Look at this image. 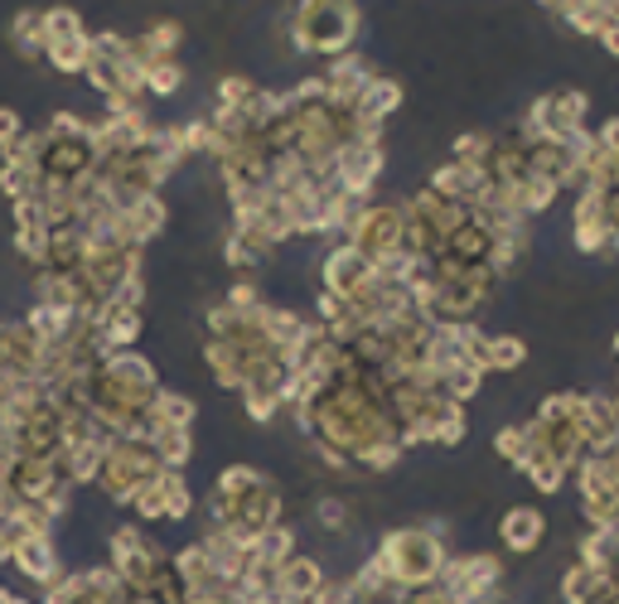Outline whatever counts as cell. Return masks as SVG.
I'll return each mask as SVG.
<instances>
[{
    "label": "cell",
    "instance_id": "1",
    "mask_svg": "<svg viewBox=\"0 0 619 604\" xmlns=\"http://www.w3.org/2000/svg\"><path fill=\"white\" fill-rule=\"evenodd\" d=\"M373 556L383 561L392 585L402 590H426L441 581L445 561H451V542H445V522H426V528H388L378 536Z\"/></svg>",
    "mask_w": 619,
    "mask_h": 604
},
{
    "label": "cell",
    "instance_id": "2",
    "mask_svg": "<svg viewBox=\"0 0 619 604\" xmlns=\"http://www.w3.org/2000/svg\"><path fill=\"white\" fill-rule=\"evenodd\" d=\"M359 39V6L353 0H296L291 16V44L296 53H320L339 59Z\"/></svg>",
    "mask_w": 619,
    "mask_h": 604
},
{
    "label": "cell",
    "instance_id": "3",
    "mask_svg": "<svg viewBox=\"0 0 619 604\" xmlns=\"http://www.w3.org/2000/svg\"><path fill=\"white\" fill-rule=\"evenodd\" d=\"M161 469H165V464L155 460V450L146 446V440H112V446H107V460H102L97 483L112 493V499L131 503L155 474H161Z\"/></svg>",
    "mask_w": 619,
    "mask_h": 604
},
{
    "label": "cell",
    "instance_id": "4",
    "mask_svg": "<svg viewBox=\"0 0 619 604\" xmlns=\"http://www.w3.org/2000/svg\"><path fill=\"white\" fill-rule=\"evenodd\" d=\"M441 585L455 604H479L494 600L498 585H504V561L494 552H470V556H451L441 571Z\"/></svg>",
    "mask_w": 619,
    "mask_h": 604
},
{
    "label": "cell",
    "instance_id": "5",
    "mask_svg": "<svg viewBox=\"0 0 619 604\" xmlns=\"http://www.w3.org/2000/svg\"><path fill=\"white\" fill-rule=\"evenodd\" d=\"M44 59L54 63L59 73H83L87 69L92 34L83 30V20H78L69 6L44 10Z\"/></svg>",
    "mask_w": 619,
    "mask_h": 604
},
{
    "label": "cell",
    "instance_id": "6",
    "mask_svg": "<svg viewBox=\"0 0 619 604\" xmlns=\"http://www.w3.org/2000/svg\"><path fill=\"white\" fill-rule=\"evenodd\" d=\"M131 508H136V522H184L194 513V489L184 483V469H161L131 499Z\"/></svg>",
    "mask_w": 619,
    "mask_h": 604
},
{
    "label": "cell",
    "instance_id": "7",
    "mask_svg": "<svg viewBox=\"0 0 619 604\" xmlns=\"http://www.w3.org/2000/svg\"><path fill=\"white\" fill-rule=\"evenodd\" d=\"M431 194L451 198V204H465V208H479L484 198H489L494 180H489V165H479V160H445V165L431 170Z\"/></svg>",
    "mask_w": 619,
    "mask_h": 604
},
{
    "label": "cell",
    "instance_id": "8",
    "mask_svg": "<svg viewBox=\"0 0 619 604\" xmlns=\"http://www.w3.org/2000/svg\"><path fill=\"white\" fill-rule=\"evenodd\" d=\"M571 242L581 257H615L610 247V218H605V194L581 190L571 198Z\"/></svg>",
    "mask_w": 619,
    "mask_h": 604
},
{
    "label": "cell",
    "instance_id": "9",
    "mask_svg": "<svg viewBox=\"0 0 619 604\" xmlns=\"http://www.w3.org/2000/svg\"><path fill=\"white\" fill-rule=\"evenodd\" d=\"M373 272L378 266L363 257L359 247H349V242H334V247L324 252V262H320V290H329V295H359L368 280H373Z\"/></svg>",
    "mask_w": 619,
    "mask_h": 604
},
{
    "label": "cell",
    "instance_id": "10",
    "mask_svg": "<svg viewBox=\"0 0 619 604\" xmlns=\"http://www.w3.org/2000/svg\"><path fill=\"white\" fill-rule=\"evenodd\" d=\"M498 542H504L508 556L543 552V542H547V513H543V508H533V503L508 508V513L498 518Z\"/></svg>",
    "mask_w": 619,
    "mask_h": 604
},
{
    "label": "cell",
    "instance_id": "11",
    "mask_svg": "<svg viewBox=\"0 0 619 604\" xmlns=\"http://www.w3.org/2000/svg\"><path fill=\"white\" fill-rule=\"evenodd\" d=\"M324 585H329V571H324V561L310 552H296L286 566H276V590H281V600H314Z\"/></svg>",
    "mask_w": 619,
    "mask_h": 604
},
{
    "label": "cell",
    "instance_id": "12",
    "mask_svg": "<svg viewBox=\"0 0 619 604\" xmlns=\"http://www.w3.org/2000/svg\"><path fill=\"white\" fill-rule=\"evenodd\" d=\"M300 552V536H296V528L291 522H276V528H267L257 536L252 546H247V566H286Z\"/></svg>",
    "mask_w": 619,
    "mask_h": 604
},
{
    "label": "cell",
    "instance_id": "13",
    "mask_svg": "<svg viewBox=\"0 0 619 604\" xmlns=\"http://www.w3.org/2000/svg\"><path fill=\"white\" fill-rule=\"evenodd\" d=\"M10 561H16L30 581H44V585L59 581V556H54V546H49V532H30L16 552H10Z\"/></svg>",
    "mask_w": 619,
    "mask_h": 604
},
{
    "label": "cell",
    "instance_id": "14",
    "mask_svg": "<svg viewBox=\"0 0 619 604\" xmlns=\"http://www.w3.org/2000/svg\"><path fill=\"white\" fill-rule=\"evenodd\" d=\"M576 561L596 571H615L619 566V528H586L576 542Z\"/></svg>",
    "mask_w": 619,
    "mask_h": 604
},
{
    "label": "cell",
    "instance_id": "15",
    "mask_svg": "<svg viewBox=\"0 0 619 604\" xmlns=\"http://www.w3.org/2000/svg\"><path fill=\"white\" fill-rule=\"evenodd\" d=\"M528 362L523 334H484V372H518Z\"/></svg>",
    "mask_w": 619,
    "mask_h": 604
},
{
    "label": "cell",
    "instance_id": "16",
    "mask_svg": "<svg viewBox=\"0 0 619 604\" xmlns=\"http://www.w3.org/2000/svg\"><path fill=\"white\" fill-rule=\"evenodd\" d=\"M353 106H359L368 121H383V126H388V116H398V106H402V83H398V78H383V73H378L373 83L363 88V98L353 102Z\"/></svg>",
    "mask_w": 619,
    "mask_h": 604
},
{
    "label": "cell",
    "instance_id": "17",
    "mask_svg": "<svg viewBox=\"0 0 619 604\" xmlns=\"http://www.w3.org/2000/svg\"><path fill=\"white\" fill-rule=\"evenodd\" d=\"M605 585H610V571H596V566L571 561V566L561 571V604H590Z\"/></svg>",
    "mask_w": 619,
    "mask_h": 604
},
{
    "label": "cell",
    "instance_id": "18",
    "mask_svg": "<svg viewBox=\"0 0 619 604\" xmlns=\"http://www.w3.org/2000/svg\"><path fill=\"white\" fill-rule=\"evenodd\" d=\"M310 522L329 536H344V532H353V503L339 499V493H324V499L310 503Z\"/></svg>",
    "mask_w": 619,
    "mask_h": 604
},
{
    "label": "cell",
    "instance_id": "19",
    "mask_svg": "<svg viewBox=\"0 0 619 604\" xmlns=\"http://www.w3.org/2000/svg\"><path fill=\"white\" fill-rule=\"evenodd\" d=\"M523 474H528V483L537 493H561L566 483H571V464H561V460H551V454H533L528 464H523Z\"/></svg>",
    "mask_w": 619,
    "mask_h": 604
},
{
    "label": "cell",
    "instance_id": "20",
    "mask_svg": "<svg viewBox=\"0 0 619 604\" xmlns=\"http://www.w3.org/2000/svg\"><path fill=\"white\" fill-rule=\"evenodd\" d=\"M10 39H16L20 53L44 59V10H20L16 24H10Z\"/></svg>",
    "mask_w": 619,
    "mask_h": 604
},
{
    "label": "cell",
    "instance_id": "21",
    "mask_svg": "<svg viewBox=\"0 0 619 604\" xmlns=\"http://www.w3.org/2000/svg\"><path fill=\"white\" fill-rule=\"evenodd\" d=\"M179 88H184V63L179 59L146 63V92H151V98H175Z\"/></svg>",
    "mask_w": 619,
    "mask_h": 604
},
{
    "label": "cell",
    "instance_id": "22",
    "mask_svg": "<svg viewBox=\"0 0 619 604\" xmlns=\"http://www.w3.org/2000/svg\"><path fill=\"white\" fill-rule=\"evenodd\" d=\"M494 450H498V460H504V464L523 469V460H528V426H523V421L498 426V431H494Z\"/></svg>",
    "mask_w": 619,
    "mask_h": 604
},
{
    "label": "cell",
    "instance_id": "23",
    "mask_svg": "<svg viewBox=\"0 0 619 604\" xmlns=\"http://www.w3.org/2000/svg\"><path fill=\"white\" fill-rule=\"evenodd\" d=\"M20 136H24V131H20V116L0 106V145H6V151H10V145H16Z\"/></svg>",
    "mask_w": 619,
    "mask_h": 604
},
{
    "label": "cell",
    "instance_id": "24",
    "mask_svg": "<svg viewBox=\"0 0 619 604\" xmlns=\"http://www.w3.org/2000/svg\"><path fill=\"white\" fill-rule=\"evenodd\" d=\"M600 407H605V421H610V436L619 440V392H600Z\"/></svg>",
    "mask_w": 619,
    "mask_h": 604
},
{
    "label": "cell",
    "instance_id": "25",
    "mask_svg": "<svg viewBox=\"0 0 619 604\" xmlns=\"http://www.w3.org/2000/svg\"><path fill=\"white\" fill-rule=\"evenodd\" d=\"M596 136H600V145H605V151H619V116H610V121H605V126L596 131Z\"/></svg>",
    "mask_w": 619,
    "mask_h": 604
},
{
    "label": "cell",
    "instance_id": "26",
    "mask_svg": "<svg viewBox=\"0 0 619 604\" xmlns=\"http://www.w3.org/2000/svg\"><path fill=\"white\" fill-rule=\"evenodd\" d=\"M600 44H605V49H610V53H615V59H619V20H615V24H610V30H605V34H600Z\"/></svg>",
    "mask_w": 619,
    "mask_h": 604
},
{
    "label": "cell",
    "instance_id": "27",
    "mask_svg": "<svg viewBox=\"0 0 619 604\" xmlns=\"http://www.w3.org/2000/svg\"><path fill=\"white\" fill-rule=\"evenodd\" d=\"M615 358H619V334H615Z\"/></svg>",
    "mask_w": 619,
    "mask_h": 604
},
{
    "label": "cell",
    "instance_id": "28",
    "mask_svg": "<svg viewBox=\"0 0 619 604\" xmlns=\"http://www.w3.org/2000/svg\"><path fill=\"white\" fill-rule=\"evenodd\" d=\"M479 604H498V600H479Z\"/></svg>",
    "mask_w": 619,
    "mask_h": 604
},
{
    "label": "cell",
    "instance_id": "29",
    "mask_svg": "<svg viewBox=\"0 0 619 604\" xmlns=\"http://www.w3.org/2000/svg\"><path fill=\"white\" fill-rule=\"evenodd\" d=\"M0 397H6V382H0Z\"/></svg>",
    "mask_w": 619,
    "mask_h": 604
}]
</instances>
